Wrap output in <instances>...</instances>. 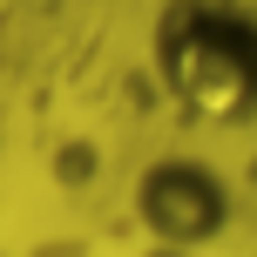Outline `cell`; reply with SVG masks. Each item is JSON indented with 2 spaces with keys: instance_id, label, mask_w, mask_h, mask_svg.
Segmentation results:
<instances>
[{
  "instance_id": "2",
  "label": "cell",
  "mask_w": 257,
  "mask_h": 257,
  "mask_svg": "<svg viewBox=\"0 0 257 257\" xmlns=\"http://www.w3.org/2000/svg\"><path fill=\"white\" fill-rule=\"evenodd\" d=\"M136 217L149 223L163 244H210L230 217V196H223V176L210 163H190V156H163L149 176L136 183Z\"/></svg>"
},
{
  "instance_id": "1",
  "label": "cell",
  "mask_w": 257,
  "mask_h": 257,
  "mask_svg": "<svg viewBox=\"0 0 257 257\" xmlns=\"http://www.w3.org/2000/svg\"><path fill=\"white\" fill-rule=\"evenodd\" d=\"M149 68L176 115L203 128L257 122V14L237 0H169L149 27Z\"/></svg>"
}]
</instances>
